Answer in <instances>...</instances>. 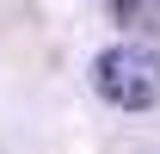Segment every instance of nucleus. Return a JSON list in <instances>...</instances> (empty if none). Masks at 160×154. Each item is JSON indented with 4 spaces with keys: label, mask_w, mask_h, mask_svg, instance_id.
Segmentation results:
<instances>
[{
    "label": "nucleus",
    "mask_w": 160,
    "mask_h": 154,
    "mask_svg": "<svg viewBox=\"0 0 160 154\" xmlns=\"http://www.w3.org/2000/svg\"><path fill=\"white\" fill-rule=\"evenodd\" d=\"M111 13L129 31H160V0H111Z\"/></svg>",
    "instance_id": "2"
},
{
    "label": "nucleus",
    "mask_w": 160,
    "mask_h": 154,
    "mask_svg": "<svg viewBox=\"0 0 160 154\" xmlns=\"http://www.w3.org/2000/svg\"><path fill=\"white\" fill-rule=\"evenodd\" d=\"M92 86L117 111H148V105H160V56L142 43H117L92 62Z\"/></svg>",
    "instance_id": "1"
}]
</instances>
